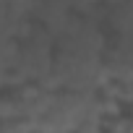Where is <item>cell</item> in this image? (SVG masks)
<instances>
[{
  "label": "cell",
  "instance_id": "obj_1",
  "mask_svg": "<svg viewBox=\"0 0 133 133\" xmlns=\"http://www.w3.org/2000/svg\"><path fill=\"white\" fill-rule=\"evenodd\" d=\"M107 50V39L99 29V24L86 21L73 13L71 26L55 39V52L78 55V57H102Z\"/></svg>",
  "mask_w": 133,
  "mask_h": 133
},
{
  "label": "cell",
  "instance_id": "obj_3",
  "mask_svg": "<svg viewBox=\"0 0 133 133\" xmlns=\"http://www.w3.org/2000/svg\"><path fill=\"white\" fill-rule=\"evenodd\" d=\"M104 21L112 26V31L130 34L133 31V0H123V3H107V16Z\"/></svg>",
  "mask_w": 133,
  "mask_h": 133
},
{
  "label": "cell",
  "instance_id": "obj_2",
  "mask_svg": "<svg viewBox=\"0 0 133 133\" xmlns=\"http://www.w3.org/2000/svg\"><path fill=\"white\" fill-rule=\"evenodd\" d=\"M71 21H73V3H63V0L34 3V24H39L55 39L71 26Z\"/></svg>",
  "mask_w": 133,
  "mask_h": 133
}]
</instances>
